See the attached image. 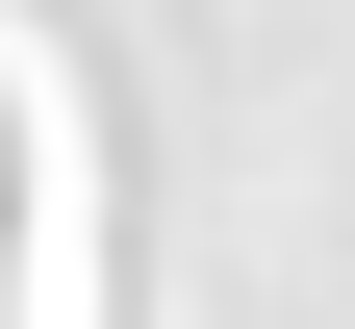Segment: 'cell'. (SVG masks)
I'll return each mask as SVG.
<instances>
[{
	"mask_svg": "<svg viewBox=\"0 0 355 329\" xmlns=\"http://www.w3.org/2000/svg\"><path fill=\"white\" fill-rule=\"evenodd\" d=\"M0 329H26V152H0Z\"/></svg>",
	"mask_w": 355,
	"mask_h": 329,
	"instance_id": "6da1fadb",
	"label": "cell"
}]
</instances>
